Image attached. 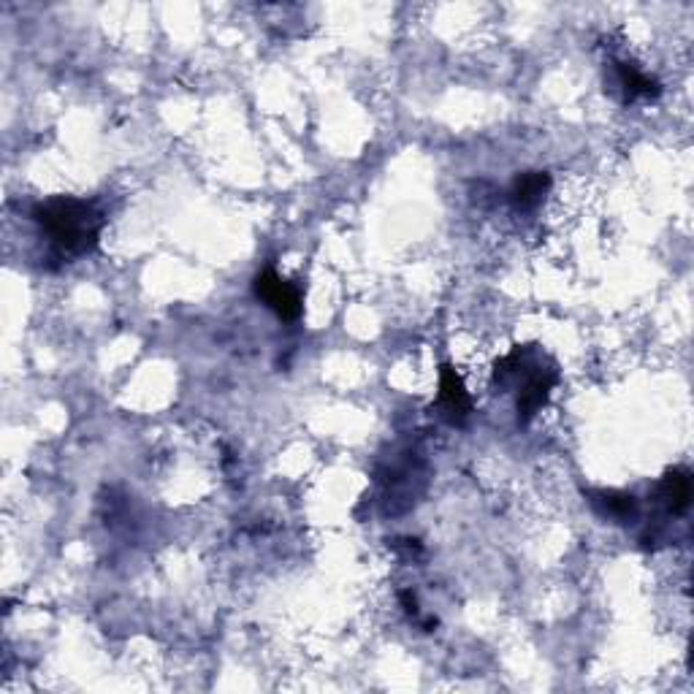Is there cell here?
<instances>
[{
	"label": "cell",
	"instance_id": "1",
	"mask_svg": "<svg viewBox=\"0 0 694 694\" xmlns=\"http://www.w3.org/2000/svg\"><path fill=\"white\" fill-rule=\"evenodd\" d=\"M33 223L47 236L52 250H57L63 258H79L95 250L106 217L90 201L57 196L41 201L33 209Z\"/></svg>",
	"mask_w": 694,
	"mask_h": 694
},
{
	"label": "cell",
	"instance_id": "2",
	"mask_svg": "<svg viewBox=\"0 0 694 694\" xmlns=\"http://www.w3.org/2000/svg\"><path fill=\"white\" fill-rule=\"evenodd\" d=\"M494 380L499 388L516 383L518 388V423L526 426L540 410H543L554 385L559 383V372L551 358L540 353L537 347H516L510 356H505L494 369Z\"/></svg>",
	"mask_w": 694,
	"mask_h": 694
},
{
	"label": "cell",
	"instance_id": "3",
	"mask_svg": "<svg viewBox=\"0 0 694 694\" xmlns=\"http://www.w3.org/2000/svg\"><path fill=\"white\" fill-rule=\"evenodd\" d=\"M253 291L280 320L293 323V320L301 318L304 301H301L299 288H296L293 282L285 280V277H280L274 269H266V272H261L255 277Z\"/></svg>",
	"mask_w": 694,
	"mask_h": 694
},
{
	"label": "cell",
	"instance_id": "4",
	"mask_svg": "<svg viewBox=\"0 0 694 694\" xmlns=\"http://www.w3.org/2000/svg\"><path fill=\"white\" fill-rule=\"evenodd\" d=\"M437 402H440L442 418L453 423V426L467 423L469 413H472V399H469L467 388L461 383L459 372L451 364H442L440 369V396H437Z\"/></svg>",
	"mask_w": 694,
	"mask_h": 694
},
{
	"label": "cell",
	"instance_id": "5",
	"mask_svg": "<svg viewBox=\"0 0 694 694\" xmlns=\"http://www.w3.org/2000/svg\"><path fill=\"white\" fill-rule=\"evenodd\" d=\"M551 190V177L545 171H526V174H518L510 185V204L521 212L526 209H535L540 201L545 198V193Z\"/></svg>",
	"mask_w": 694,
	"mask_h": 694
},
{
	"label": "cell",
	"instance_id": "6",
	"mask_svg": "<svg viewBox=\"0 0 694 694\" xmlns=\"http://www.w3.org/2000/svg\"><path fill=\"white\" fill-rule=\"evenodd\" d=\"M657 491L662 505L667 507V513H673V516L686 513V507L692 502V475H689V469H670L665 478H662V483H659Z\"/></svg>",
	"mask_w": 694,
	"mask_h": 694
},
{
	"label": "cell",
	"instance_id": "7",
	"mask_svg": "<svg viewBox=\"0 0 694 694\" xmlns=\"http://www.w3.org/2000/svg\"><path fill=\"white\" fill-rule=\"evenodd\" d=\"M589 502L600 510L602 516L613 518V521H629V518L635 516V510H638L635 497L624 494V491H605V488L589 491Z\"/></svg>",
	"mask_w": 694,
	"mask_h": 694
},
{
	"label": "cell",
	"instance_id": "8",
	"mask_svg": "<svg viewBox=\"0 0 694 694\" xmlns=\"http://www.w3.org/2000/svg\"><path fill=\"white\" fill-rule=\"evenodd\" d=\"M616 76H619V85L627 95V101H638V98H657L659 95V82L651 79L648 74H643L638 66L632 63H616Z\"/></svg>",
	"mask_w": 694,
	"mask_h": 694
},
{
	"label": "cell",
	"instance_id": "9",
	"mask_svg": "<svg viewBox=\"0 0 694 694\" xmlns=\"http://www.w3.org/2000/svg\"><path fill=\"white\" fill-rule=\"evenodd\" d=\"M402 602H404V610H407L410 616H415V613H418V602H415V594H410V591H402Z\"/></svg>",
	"mask_w": 694,
	"mask_h": 694
}]
</instances>
